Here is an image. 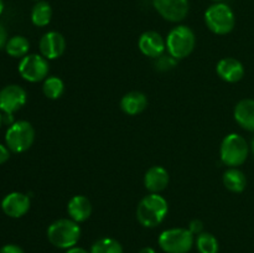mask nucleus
I'll use <instances>...</instances> for the list:
<instances>
[{
    "instance_id": "1",
    "label": "nucleus",
    "mask_w": 254,
    "mask_h": 253,
    "mask_svg": "<svg viewBox=\"0 0 254 253\" xmlns=\"http://www.w3.org/2000/svg\"><path fill=\"white\" fill-rule=\"evenodd\" d=\"M169 212L165 197L159 193H149L140 200L136 207V218L144 227L154 228L160 225Z\"/></svg>"
},
{
    "instance_id": "2",
    "label": "nucleus",
    "mask_w": 254,
    "mask_h": 253,
    "mask_svg": "<svg viewBox=\"0 0 254 253\" xmlns=\"http://www.w3.org/2000/svg\"><path fill=\"white\" fill-rule=\"evenodd\" d=\"M81 237V227L71 218H60L54 221L47 228V238L50 243L60 250H69L74 247Z\"/></svg>"
},
{
    "instance_id": "3",
    "label": "nucleus",
    "mask_w": 254,
    "mask_h": 253,
    "mask_svg": "<svg viewBox=\"0 0 254 253\" xmlns=\"http://www.w3.org/2000/svg\"><path fill=\"white\" fill-rule=\"evenodd\" d=\"M165 41L168 54L179 61L188 57L193 51L196 45V36L195 32L189 26L178 25L170 30Z\"/></svg>"
},
{
    "instance_id": "4",
    "label": "nucleus",
    "mask_w": 254,
    "mask_h": 253,
    "mask_svg": "<svg viewBox=\"0 0 254 253\" xmlns=\"http://www.w3.org/2000/svg\"><path fill=\"white\" fill-rule=\"evenodd\" d=\"M250 144L242 135L231 133L226 135L221 143V160L230 168H238L246 163L250 155Z\"/></svg>"
},
{
    "instance_id": "5",
    "label": "nucleus",
    "mask_w": 254,
    "mask_h": 253,
    "mask_svg": "<svg viewBox=\"0 0 254 253\" xmlns=\"http://www.w3.org/2000/svg\"><path fill=\"white\" fill-rule=\"evenodd\" d=\"M205 22L213 34L227 35L235 29V12L225 2H215L205 11Z\"/></svg>"
},
{
    "instance_id": "6",
    "label": "nucleus",
    "mask_w": 254,
    "mask_h": 253,
    "mask_svg": "<svg viewBox=\"0 0 254 253\" xmlns=\"http://www.w3.org/2000/svg\"><path fill=\"white\" fill-rule=\"evenodd\" d=\"M158 242L165 253H188L193 247L195 236L189 228H169L160 233Z\"/></svg>"
},
{
    "instance_id": "7",
    "label": "nucleus",
    "mask_w": 254,
    "mask_h": 253,
    "mask_svg": "<svg viewBox=\"0 0 254 253\" xmlns=\"http://www.w3.org/2000/svg\"><path fill=\"white\" fill-rule=\"evenodd\" d=\"M35 140V129L26 121L14 122L5 134L6 146L14 153H24L29 150Z\"/></svg>"
},
{
    "instance_id": "8",
    "label": "nucleus",
    "mask_w": 254,
    "mask_h": 253,
    "mask_svg": "<svg viewBox=\"0 0 254 253\" xmlns=\"http://www.w3.org/2000/svg\"><path fill=\"white\" fill-rule=\"evenodd\" d=\"M50 64L49 60L45 59L42 55L31 54L22 57L19 63V73L25 81L36 82L45 81L49 76Z\"/></svg>"
},
{
    "instance_id": "9",
    "label": "nucleus",
    "mask_w": 254,
    "mask_h": 253,
    "mask_svg": "<svg viewBox=\"0 0 254 253\" xmlns=\"http://www.w3.org/2000/svg\"><path fill=\"white\" fill-rule=\"evenodd\" d=\"M27 99L26 91L17 84H9L0 91V111L12 116L25 106Z\"/></svg>"
},
{
    "instance_id": "10",
    "label": "nucleus",
    "mask_w": 254,
    "mask_h": 253,
    "mask_svg": "<svg viewBox=\"0 0 254 253\" xmlns=\"http://www.w3.org/2000/svg\"><path fill=\"white\" fill-rule=\"evenodd\" d=\"M156 11L170 22H180L189 14V0H153Z\"/></svg>"
},
{
    "instance_id": "11",
    "label": "nucleus",
    "mask_w": 254,
    "mask_h": 253,
    "mask_svg": "<svg viewBox=\"0 0 254 253\" xmlns=\"http://www.w3.org/2000/svg\"><path fill=\"white\" fill-rule=\"evenodd\" d=\"M40 52L47 60H56L64 54L66 40L57 31H49L40 40Z\"/></svg>"
},
{
    "instance_id": "12",
    "label": "nucleus",
    "mask_w": 254,
    "mask_h": 253,
    "mask_svg": "<svg viewBox=\"0 0 254 253\" xmlns=\"http://www.w3.org/2000/svg\"><path fill=\"white\" fill-rule=\"evenodd\" d=\"M138 46L143 55L158 59L164 55V51L166 50V41L159 32L145 31L139 37Z\"/></svg>"
},
{
    "instance_id": "13",
    "label": "nucleus",
    "mask_w": 254,
    "mask_h": 253,
    "mask_svg": "<svg viewBox=\"0 0 254 253\" xmlns=\"http://www.w3.org/2000/svg\"><path fill=\"white\" fill-rule=\"evenodd\" d=\"M1 208L4 213L9 217H22L30 210L29 196L22 192L7 193L1 201Z\"/></svg>"
},
{
    "instance_id": "14",
    "label": "nucleus",
    "mask_w": 254,
    "mask_h": 253,
    "mask_svg": "<svg viewBox=\"0 0 254 253\" xmlns=\"http://www.w3.org/2000/svg\"><path fill=\"white\" fill-rule=\"evenodd\" d=\"M217 74L228 83L240 82L245 77V66L241 61L233 57H225L220 60L216 66Z\"/></svg>"
},
{
    "instance_id": "15",
    "label": "nucleus",
    "mask_w": 254,
    "mask_h": 253,
    "mask_svg": "<svg viewBox=\"0 0 254 253\" xmlns=\"http://www.w3.org/2000/svg\"><path fill=\"white\" fill-rule=\"evenodd\" d=\"M169 173L163 166H151L144 175V186L150 193H159L169 185Z\"/></svg>"
},
{
    "instance_id": "16",
    "label": "nucleus",
    "mask_w": 254,
    "mask_h": 253,
    "mask_svg": "<svg viewBox=\"0 0 254 253\" xmlns=\"http://www.w3.org/2000/svg\"><path fill=\"white\" fill-rule=\"evenodd\" d=\"M67 212L71 220L77 223L84 222L92 215V203L86 196L76 195L67 203Z\"/></svg>"
},
{
    "instance_id": "17",
    "label": "nucleus",
    "mask_w": 254,
    "mask_h": 253,
    "mask_svg": "<svg viewBox=\"0 0 254 253\" xmlns=\"http://www.w3.org/2000/svg\"><path fill=\"white\" fill-rule=\"evenodd\" d=\"M235 121L241 128L248 131H254V99H241L235 107Z\"/></svg>"
},
{
    "instance_id": "18",
    "label": "nucleus",
    "mask_w": 254,
    "mask_h": 253,
    "mask_svg": "<svg viewBox=\"0 0 254 253\" xmlns=\"http://www.w3.org/2000/svg\"><path fill=\"white\" fill-rule=\"evenodd\" d=\"M148 107V98L143 92L131 91L124 94L121 101V108L128 116H136Z\"/></svg>"
},
{
    "instance_id": "19",
    "label": "nucleus",
    "mask_w": 254,
    "mask_h": 253,
    "mask_svg": "<svg viewBox=\"0 0 254 253\" xmlns=\"http://www.w3.org/2000/svg\"><path fill=\"white\" fill-rule=\"evenodd\" d=\"M223 185L231 192L240 193L245 191L247 186V178L245 173L238 168H230L223 174Z\"/></svg>"
},
{
    "instance_id": "20",
    "label": "nucleus",
    "mask_w": 254,
    "mask_h": 253,
    "mask_svg": "<svg viewBox=\"0 0 254 253\" xmlns=\"http://www.w3.org/2000/svg\"><path fill=\"white\" fill-rule=\"evenodd\" d=\"M52 19V7L47 1L40 0L31 10V21L35 26L44 27L50 24Z\"/></svg>"
},
{
    "instance_id": "21",
    "label": "nucleus",
    "mask_w": 254,
    "mask_h": 253,
    "mask_svg": "<svg viewBox=\"0 0 254 253\" xmlns=\"http://www.w3.org/2000/svg\"><path fill=\"white\" fill-rule=\"evenodd\" d=\"M30 50V42L29 40L25 36H20V35H16V36L11 37V39L7 40L6 45H5V51L9 56L11 57H25L27 55Z\"/></svg>"
},
{
    "instance_id": "22",
    "label": "nucleus",
    "mask_w": 254,
    "mask_h": 253,
    "mask_svg": "<svg viewBox=\"0 0 254 253\" xmlns=\"http://www.w3.org/2000/svg\"><path fill=\"white\" fill-rule=\"evenodd\" d=\"M42 92L49 99H59L64 92V83L60 77L50 76L44 81Z\"/></svg>"
},
{
    "instance_id": "23",
    "label": "nucleus",
    "mask_w": 254,
    "mask_h": 253,
    "mask_svg": "<svg viewBox=\"0 0 254 253\" xmlns=\"http://www.w3.org/2000/svg\"><path fill=\"white\" fill-rule=\"evenodd\" d=\"M195 245L198 253H218V250H220L217 238L212 233L208 232H202L197 235Z\"/></svg>"
},
{
    "instance_id": "24",
    "label": "nucleus",
    "mask_w": 254,
    "mask_h": 253,
    "mask_svg": "<svg viewBox=\"0 0 254 253\" xmlns=\"http://www.w3.org/2000/svg\"><path fill=\"white\" fill-rule=\"evenodd\" d=\"M91 253H123V247L114 238L103 237L92 245Z\"/></svg>"
},
{
    "instance_id": "25",
    "label": "nucleus",
    "mask_w": 254,
    "mask_h": 253,
    "mask_svg": "<svg viewBox=\"0 0 254 253\" xmlns=\"http://www.w3.org/2000/svg\"><path fill=\"white\" fill-rule=\"evenodd\" d=\"M176 62L178 60L170 55H161L160 57L155 59V67L159 71H169L176 66Z\"/></svg>"
},
{
    "instance_id": "26",
    "label": "nucleus",
    "mask_w": 254,
    "mask_h": 253,
    "mask_svg": "<svg viewBox=\"0 0 254 253\" xmlns=\"http://www.w3.org/2000/svg\"><path fill=\"white\" fill-rule=\"evenodd\" d=\"M189 230L192 233L193 236H197L200 233H202L203 230V222L201 220H192L189 225Z\"/></svg>"
},
{
    "instance_id": "27",
    "label": "nucleus",
    "mask_w": 254,
    "mask_h": 253,
    "mask_svg": "<svg viewBox=\"0 0 254 253\" xmlns=\"http://www.w3.org/2000/svg\"><path fill=\"white\" fill-rule=\"evenodd\" d=\"M0 253H25L20 246L17 245H5L0 250Z\"/></svg>"
},
{
    "instance_id": "28",
    "label": "nucleus",
    "mask_w": 254,
    "mask_h": 253,
    "mask_svg": "<svg viewBox=\"0 0 254 253\" xmlns=\"http://www.w3.org/2000/svg\"><path fill=\"white\" fill-rule=\"evenodd\" d=\"M10 149L0 144V164H4L10 158Z\"/></svg>"
},
{
    "instance_id": "29",
    "label": "nucleus",
    "mask_w": 254,
    "mask_h": 253,
    "mask_svg": "<svg viewBox=\"0 0 254 253\" xmlns=\"http://www.w3.org/2000/svg\"><path fill=\"white\" fill-rule=\"evenodd\" d=\"M7 42V32L5 27L0 24V50L4 49Z\"/></svg>"
},
{
    "instance_id": "30",
    "label": "nucleus",
    "mask_w": 254,
    "mask_h": 253,
    "mask_svg": "<svg viewBox=\"0 0 254 253\" xmlns=\"http://www.w3.org/2000/svg\"><path fill=\"white\" fill-rule=\"evenodd\" d=\"M66 253H91V252H88V251H86L82 247H76V246H74V247L67 250Z\"/></svg>"
},
{
    "instance_id": "31",
    "label": "nucleus",
    "mask_w": 254,
    "mask_h": 253,
    "mask_svg": "<svg viewBox=\"0 0 254 253\" xmlns=\"http://www.w3.org/2000/svg\"><path fill=\"white\" fill-rule=\"evenodd\" d=\"M139 253H156V252H155V250H154V248L144 247V248H141L140 251H139Z\"/></svg>"
},
{
    "instance_id": "32",
    "label": "nucleus",
    "mask_w": 254,
    "mask_h": 253,
    "mask_svg": "<svg viewBox=\"0 0 254 253\" xmlns=\"http://www.w3.org/2000/svg\"><path fill=\"white\" fill-rule=\"evenodd\" d=\"M250 149H251V151H252V154H253V155H254V135L252 136V139H251Z\"/></svg>"
},
{
    "instance_id": "33",
    "label": "nucleus",
    "mask_w": 254,
    "mask_h": 253,
    "mask_svg": "<svg viewBox=\"0 0 254 253\" xmlns=\"http://www.w3.org/2000/svg\"><path fill=\"white\" fill-rule=\"evenodd\" d=\"M2 11H4V1L0 0V15L2 14Z\"/></svg>"
},
{
    "instance_id": "34",
    "label": "nucleus",
    "mask_w": 254,
    "mask_h": 253,
    "mask_svg": "<svg viewBox=\"0 0 254 253\" xmlns=\"http://www.w3.org/2000/svg\"><path fill=\"white\" fill-rule=\"evenodd\" d=\"M1 124H2V114L0 113V126H1Z\"/></svg>"
},
{
    "instance_id": "35",
    "label": "nucleus",
    "mask_w": 254,
    "mask_h": 253,
    "mask_svg": "<svg viewBox=\"0 0 254 253\" xmlns=\"http://www.w3.org/2000/svg\"><path fill=\"white\" fill-rule=\"evenodd\" d=\"M212 1H215V2H221V1H222V0H212Z\"/></svg>"
},
{
    "instance_id": "36",
    "label": "nucleus",
    "mask_w": 254,
    "mask_h": 253,
    "mask_svg": "<svg viewBox=\"0 0 254 253\" xmlns=\"http://www.w3.org/2000/svg\"><path fill=\"white\" fill-rule=\"evenodd\" d=\"M35 1H40V0H35Z\"/></svg>"
}]
</instances>
